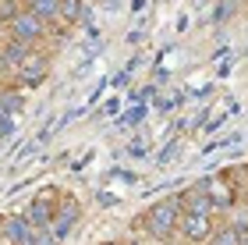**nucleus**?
<instances>
[{"mask_svg": "<svg viewBox=\"0 0 248 245\" xmlns=\"http://www.w3.org/2000/svg\"><path fill=\"white\" fill-rule=\"evenodd\" d=\"M29 50H32V47H25V43H18V39L7 36L4 43H0V71H18Z\"/></svg>", "mask_w": 248, "mask_h": 245, "instance_id": "9", "label": "nucleus"}, {"mask_svg": "<svg viewBox=\"0 0 248 245\" xmlns=\"http://www.w3.org/2000/svg\"><path fill=\"white\" fill-rule=\"evenodd\" d=\"M61 188L57 185H46L43 192L29 203V210H25V217H29V224L32 228H50V220H53V210H57V203H61Z\"/></svg>", "mask_w": 248, "mask_h": 245, "instance_id": "4", "label": "nucleus"}, {"mask_svg": "<svg viewBox=\"0 0 248 245\" xmlns=\"http://www.w3.org/2000/svg\"><path fill=\"white\" fill-rule=\"evenodd\" d=\"M227 224L238 231V235H248V199H238V203L227 210Z\"/></svg>", "mask_w": 248, "mask_h": 245, "instance_id": "11", "label": "nucleus"}, {"mask_svg": "<svg viewBox=\"0 0 248 245\" xmlns=\"http://www.w3.org/2000/svg\"><path fill=\"white\" fill-rule=\"evenodd\" d=\"M7 36L25 43V47H36L39 39H46V21L36 18L32 11H18V15L7 21Z\"/></svg>", "mask_w": 248, "mask_h": 245, "instance_id": "2", "label": "nucleus"}, {"mask_svg": "<svg viewBox=\"0 0 248 245\" xmlns=\"http://www.w3.org/2000/svg\"><path fill=\"white\" fill-rule=\"evenodd\" d=\"M174 153H177V146H167V149L160 153V163H167V160H170V157H174Z\"/></svg>", "mask_w": 248, "mask_h": 245, "instance_id": "19", "label": "nucleus"}, {"mask_svg": "<svg viewBox=\"0 0 248 245\" xmlns=\"http://www.w3.org/2000/svg\"><path fill=\"white\" fill-rule=\"evenodd\" d=\"M25 11H32V15L43 18V21H53L57 18V0H29Z\"/></svg>", "mask_w": 248, "mask_h": 245, "instance_id": "14", "label": "nucleus"}, {"mask_svg": "<svg viewBox=\"0 0 248 245\" xmlns=\"http://www.w3.org/2000/svg\"><path fill=\"white\" fill-rule=\"evenodd\" d=\"M131 245H160V242H149V238H135Z\"/></svg>", "mask_w": 248, "mask_h": 245, "instance_id": "20", "label": "nucleus"}, {"mask_svg": "<svg viewBox=\"0 0 248 245\" xmlns=\"http://www.w3.org/2000/svg\"><path fill=\"white\" fill-rule=\"evenodd\" d=\"M206 245H245V235H238L231 224H217Z\"/></svg>", "mask_w": 248, "mask_h": 245, "instance_id": "13", "label": "nucleus"}, {"mask_svg": "<svg viewBox=\"0 0 248 245\" xmlns=\"http://www.w3.org/2000/svg\"><path fill=\"white\" fill-rule=\"evenodd\" d=\"M231 7H234V0H223V4L217 7V15H213V21H227L231 18Z\"/></svg>", "mask_w": 248, "mask_h": 245, "instance_id": "18", "label": "nucleus"}, {"mask_svg": "<svg viewBox=\"0 0 248 245\" xmlns=\"http://www.w3.org/2000/svg\"><path fill=\"white\" fill-rule=\"evenodd\" d=\"M181 199L177 196H167V199H160V203H153L149 210L142 213V220H139V228L149 235L153 242H167L177 231V224H181Z\"/></svg>", "mask_w": 248, "mask_h": 245, "instance_id": "1", "label": "nucleus"}, {"mask_svg": "<svg viewBox=\"0 0 248 245\" xmlns=\"http://www.w3.org/2000/svg\"><path fill=\"white\" fill-rule=\"evenodd\" d=\"M15 128H18V121H15V114H0V139L15 135Z\"/></svg>", "mask_w": 248, "mask_h": 245, "instance_id": "16", "label": "nucleus"}, {"mask_svg": "<svg viewBox=\"0 0 248 245\" xmlns=\"http://www.w3.org/2000/svg\"><path fill=\"white\" fill-rule=\"evenodd\" d=\"M15 75H18V82L25 85V89H39V82L50 75V57L32 47V50L25 53V61H21V68H18Z\"/></svg>", "mask_w": 248, "mask_h": 245, "instance_id": "6", "label": "nucleus"}, {"mask_svg": "<svg viewBox=\"0 0 248 245\" xmlns=\"http://www.w3.org/2000/svg\"><path fill=\"white\" fill-rule=\"evenodd\" d=\"M142 117H145V110H142V107H135V110H128V114L121 117V125H124V128H135Z\"/></svg>", "mask_w": 248, "mask_h": 245, "instance_id": "17", "label": "nucleus"}, {"mask_svg": "<svg viewBox=\"0 0 248 245\" xmlns=\"http://www.w3.org/2000/svg\"><path fill=\"white\" fill-rule=\"evenodd\" d=\"M78 220H82V203H78L75 196H61L57 210H53V220H50V235L57 242H64L78 228Z\"/></svg>", "mask_w": 248, "mask_h": 245, "instance_id": "3", "label": "nucleus"}, {"mask_svg": "<svg viewBox=\"0 0 248 245\" xmlns=\"http://www.w3.org/2000/svg\"><path fill=\"white\" fill-rule=\"evenodd\" d=\"M25 107V93L21 89H0V114H15Z\"/></svg>", "mask_w": 248, "mask_h": 245, "instance_id": "12", "label": "nucleus"}, {"mask_svg": "<svg viewBox=\"0 0 248 245\" xmlns=\"http://www.w3.org/2000/svg\"><path fill=\"white\" fill-rule=\"evenodd\" d=\"M25 245H61V242L50 235V228H32V235H29Z\"/></svg>", "mask_w": 248, "mask_h": 245, "instance_id": "15", "label": "nucleus"}, {"mask_svg": "<svg viewBox=\"0 0 248 245\" xmlns=\"http://www.w3.org/2000/svg\"><path fill=\"white\" fill-rule=\"evenodd\" d=\"M177 199H181V210H185V213H217L213 203H209V192H206L199 181L188 185L185 192H177Z\"/></svg>", "mask_w": 248, "mask_h": 245, "instance_id": "7", "label": "nucleus"}, {"mask_svg": "<svg viewBox=\"0 0 248 245\" xmlns=\"http://www.w3.org/2000/svg\"><path fill=\"white\" fill-rule=\"evenodd\" d=\"M213 228H217L213 213H181V224H177V231H181V238L188 245H206Z\"/></svg>", "mask_w": 248, "mask_h": 245, "instance_id": "5", "label": "nucleus"}, {"mask_svg": "<svg viewBox=\"0 0 248 245\" xmlns=\"http://www.w3.org/2000/svg\"><path fill=\"white\" fill-rule=\"evenodd\" d=\"M29 235H32V224H29V217H25V213L7 217V220H4V228H0V238H4L7 245H25Z\"/></svg>", "mask_w": 248, "mask_h": 245, "instance_id": "8", "label": "nucleus"}, {"mask_svg": "<svg viewBox=\"0 0 248 245\" xmlns=\"http://www.w3.org/2000/svg\"><path fill=\"white\" fill-rule=\"evenodd\" d=\"M57 18L64 25H78L85 18V4L82 0H57Z\"/></svg>", "mask_w": 248, "mask_h": 245, "instance_id": "10", "label": "nucleus"}, {"mask_svg": "<svg viewBox=\"0 0 248 245\" xmlns=\"http://www.w3.org/2000/svg\"><path fill=\"white\" fill-rule=\"evenodd\" d=\"M99 245H121V242H99Z\"/></svg>", "mask_w": 248, "mask_h": 245, "instance_id": "21", "label": "nucleus"}]
</instances>
